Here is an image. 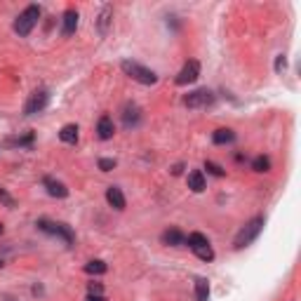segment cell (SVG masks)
<instances>
[{
	"instance_id": "obj_1",
	"label": "cell",
	"mask_w": 301,
	"mask_h": 301,
	"mask_svg": "<svg viewBox=\"0 0 301 301\" xmlns=\"http://www.w3.org/2000/svg\"><path fill=\"white\" fill-rule=\"evenodd\" d=\"M261 228H264V216H254L252 222H247L245 226L238 231V235H235V240H233L235 250H242V247H247L252 240H257V235L261 233Z\"/></svg>"
},
{
	"instance_id": "obj_2",
	"label": "cell",
	"mask_w": 301,
	"mask_h": 301,
	"mask_svg": "<svg viewBox=\"0 0 301 301\" xmlns=\"http://www.w3.org/2000/svg\"><path fill=\"white\" fill-rule=\"evenodd\" d=\"M123 71L129 75L132 80H136V83H142V85H155L158 83V75L151 71V68L142 66V64H136V62H129V59H125L123 64Z\"/></svg>"
},
{
	"instance_id": "obj_3",
	"label": "cell",
	"mask_w": 301,
	"mask_h": 301,
	"mask_svg": "<svg viewBox=\"0 0 301 301\" xmlns=\"http://www.w3.org/2000/svg\"><path fill=\"white\" fill-rule=\"evenodd\" d=\"M38 19H40V7L29 5L24 12L17 17V21H14V31H17L19 36H29V33L33 31V26L38 24Z\"/></svg>"
},
{
	"instance_id": "obj_4",
	"label": "cell",
	"mask_w": 301,
	"mask_h": 301,
	"mask_svg": "<svg viewBox=\"0 0 301 301\" xmlns=\"http://www.w3.org/2000/svg\"><path fill=\"white\" fill-rule=\"evenodd\" d=\"M43 233H47V235H54V238H62L66 245H71L75 240V233L71 231V228L66 226V224H57V222H49V219H40V222L36 224Z\"/></svg>"
},
{
	"instance_id": "obj_5",
	"label": "cell",
	"mask_w": 301,
	"mask_h": 301,
	"mask_svg": "<svg viewBox=\"0 0 301 301\" xmlns=\"http://www.w3.org/2000/svg\"><path fill=\"white\" fill-rule=\"evenodd\" d=\"M186 242H188V247L198 254V257L203 259V261H212V259H214L212 245H209V240L205 238L203 233H190L188 238H186Z\"/></svg>"
},
{
	"instance_id": "obj_6",
	"label": "cell",
	"mask_w": 301,
	"mask_h": 301,
	"mask_svg": "<svg viewBox=\"0 0 301 301\" xmlns=\"http://www.w3.org/2000/svg\"><path fill=\"white\" fill-rule=\"evenodd\" d=\"M184 104L188 108H207V106L214 104V92L209 90H196V92H188L184 97Z\"/></svg>"
},
{
	"instance_id": "obj_7",
	"label": "cell",
	"mask_w": 301,
	"mask_h": 301,
	"mask_svg": "<svg viewBox=\"0 0 301 301\" xmlns=\"http://www.w3.org/2000/svg\"><path fill=\"white\" fill-rule=\"evenodd\" d=\"M49 104V94L45 90H36V92L29 97V101L24 104V113L26 116H33V113H40L45 106Z\"/></svg>"
},
{
	"instance_id": "obj_8",
	"label": "cell",
	"mask_w": 301,
	"mask_h": 301,
	"mask_svg": "<svg viewBox=\"0 0 301 301\" xmlns=\"http://www.w3.org/2000/svg\"><path fill=\"white\" fill-rule=\"evenodd\" d=\"M198 75H200V64L196 62V59H190V62H186L184 64V68L179 71V75H177V85H190V83H196L198 80Z\"/></svg>"
},
{
	"instance_id": "obj_9",
	"label": "cell",
	"mask_w": 301,
	"mask_h": 301,
	"mask_svg": "<svg viewBox=\"0 0 301 301\" xmlns=\"http://www.w3.org/2000/svg\"><path fill=\"white\" fill-rule=\"evenodd\" d=\"M106 200H108V205H111L113 209H118V212L125 209V196L118 186H108V188H106Z\"/></svg>"
},
{
	"instance_id": "obj_10",
	"label": "cell",
	"mask_w": 301,
	"mask_h": 301,
	"mask_svg": "<svg viewBox=\"0 0 301 301\" xmlns=\"http://www.w3.org/2000/svg\"><path fill=\"white\" fill-rule=\"evenodd\" d=\"M43 184H45V188H47V193H49L52 198H66V196H68V188L62 184V181H57V179L45 177V179H43Z\"/></svg>"
},
{
	"instance_id": "obj_11",
	"label": "cell",
	"mask_w": 301,
	"mask_h": 301,
	"mask_svg": "<svg viewBox=\"0 0 301 301\" xmlns=\"http://www.w3.org/2000/svg\"><path fill=\"white\" fill-rule=\"evenodd\" d=\"M139 120H142V111H139V106H134V104L125 106V113H123V125H125V127H136Z\"/></svg>"
},
{
	"instance_id": "obj_12",
	"label": "cell",
	"mask_w": 301,
	"mask_h": 301,
	"mask_svg": "<svg viewBox=\"0 0 301 301\" xmlns=\"http://www.w3.org/2000/svg\"><path fill=\"white\" fill-rule=\"evenodd\" d=\"M113 132H116V127H113V120L108 116H101L99 118V123H97V134H99V139H111L113 136Z\"/></svg>"
},
{
	"instance_id": "obj_13",
	"label": "cell",
	"mask_w": 301,
	"mask_h": 301,
	"mask_svg": "<svg viewBox=\"0 0 301 301\" xmlns=\"http://www.w3.org/2000/svg\"><path fill=\"white\" fill-rule=\"evenodd\" d=\"M75 29H78V12H75V10H66V12H64L62 33L64 36H73Z\"/></svg>"
},
{
	"instance_id": "obj_14",
	"label": "cell",
	"mask_w": 301,
	"mask_h": 301,
	"mask_svg": "<svg viewBox=\"0 0 301 301\" xmlns=\"http://www.w3.org/2000/svg\"><path fill=\"white\" fill-rule=\"evenodd\" d=\"M162 242L172 245V247H181V245H186V235L181 231H177V228H170V231L162 233Z\"/></svg>"
},
{
	"instance_id": "obj_15",
	"label": "cell",
	"mask_w": 301,
	"mask_h": 301,
	"mask_svg": "<svg viewBox=\"0 0 301 301\" xmlns=\"http://www.w3.org/2000/svg\"><path fill=\"white\" fill-rule=\"evenodd\" d=\"M188 188L193 190V193H203L205 190V177L200 170H196V172L188 174Z\"/></svg>"
},
{
	"instance_id": "obj_16",
	"label": "cell",
	"mask_w": 301,
	"mask_h": 301,
	"mask_svg": "<svg viewBox=\"0 0 301 301\" xmlns=\"http://www.w3.org/2000/svg\"><path fill=\"white\" fill-rule=\"evenodd\" d=\"M59 139L64 144H75L78 142V125H64L59 132Z\"/></svg>"
},
{
	"instance_id": "obj_17",
	"label": "cell",
	"mask_w": 301,
	"mask_h": 301,
	"mask_svg": "<svg viewBox=\"0 0 301 301\" xmlns=\"http://www.w3.org/2000/svg\"><path fill=\"white\" fill-rule=\"evenodd\" d=\"M233 139H235V132H233V129H228V127L216 129L214 134H212V142H214V144H231Z\"/></svg>"
},
{
	"instance_id": "obj_18",
	"label": "cell",
	"mask_w": 301,
	"mask_h": 301,
	"mask_svg": "<svg viewBox=\"0 0 301 301\" xmlns=\"http://www.w3.org/2000/svg\"><path fill=\"white\" fill-rule=\"evenodd\" d=\"M207 296H209L207 280H205V278H198V280H196V299L198 301H207Z\"/></svg>"
},
{
	"instance_id": "obj_19",
	"label": "cell",
	"mask_w": 301,
	"mask_h": 301,
	"mask_svg": "<svg viewBox=\"0 0 301 301\" xmlns=\"http://www.w3.org/2000/svg\"><path fill=\"white\" fill-rule=\"evenodd\" d=\"M111 17H113V10H111V7H104V10H101V14H99V31H101V33L108 31Z\"/></svg>"
},
{
	"instance_id": "obj_20",
	"label": "cell",
	"mask_w": 301,
	"mask_h": 301,
	"mask_svg": "<svg viewBox=\"0 0 301 301\" xmlns=\"http://www.w3.org/2000/svg\"><path fill=\"white\" fill-rule=\"evenodd\" d=\"M252 170H254V172H268V170H270V160L266 158V155H257V158L252 160Z\"/></svg>"
},
{
	"instance_id": "obj_21",
	"label": "cell",
	"mask_w": 301,
	"mask_h": 301,
	"mask_svg": "<svg viewBox=\"0 0 301 301\" xmlns=\"http://www.w3.org/2000/svg\"><path fill=\"white\" fill-rule=\"evenodd\" d=\"M85 270H87V273H97V276H99V273H106V264L97 259V261H90V264L85 266Z\"/></svg>"
},
{
	"instance_id": "obj_22",
	"label": "cell",
	"mask_w": 301,
	"mask_h": 301,
	"mask_svg": "<svg viewBox=\"0 0 301 301\" xmlns=\"http://www.w3.org/2000/svg\"><path fill=\"white\" fill-rule=\"evenodd\" d=\"M205 170H207L209 174H214V177H224V174H226L222 167L216 165V162H212V160H207V162H205Z\"/></svg>"
},
{
	"instance_id": "obj_23",
	"label": "cell",
	"mask_w": 301,
	"mask_h": 301,
	"mask_svg": "<svg viewBox=\"0 0 301 301\" xmlns=\"http://www.w3.org/2000/svg\"><path fill=\"white\" fill-rule=\"evenodd\" d=\"M113 167H116V160H111V158H101V160H99V170H101V172H111Z\"/></svg>"
},
{
	"instance_id": "obj_24",
	"label": "cell",
	"mask_w": 301,
	"mask_h": 301,
	"mask_svg": "<svg viewBox=\"0 0 301 301\" xmlns=\"http://www.w3.org/2000/svg\"><path fill=\"white\" fill-rule=\"evenodd\" d=\"M101 289L104 287H101L99 283H90V294H101Z\"/></svg>"
},
{
	"instance_id": "obj_25",
	"label": "cell",
	"mask_w": 301,
	"mask_h": 301,
	"mask_svg": "<svg viewBox=\"0 0 301 301\" xmlns=\"http://www.w3.org/2000/svg\"><path fill=\"white\" fill-rule=\"evenodd\" d=\"M87 301H106L104 294H87Z\"/></svg>"
},
{
	"instance_id": "obj_26",
	"label": "cell",
	"mask_w": 301,
	"mask_h": 301,
	"mask_svg": "<svg viewBox=\"0 0 301 301\" xmlns=\"http://www.w3.org/2000/svg\"><path fill=\"white\" fill-rule=\"evenodd\" d=\"M276 68H278V71H280V68H285V59H283V57H280V59L276 62Z\"/></svg>"
},
{
	"instance_id": "obj_27",
	"label": "cell",
	"mask_w": 301,
	"mask_h": 301,
	"mask_svg": "<svg viewBox=\"0 0 301 301\" xmlns=\"http://www.w3.org/2000/svg\"><path fill=\"white\" fill-rule=\"evenodd\" d=\"M0 233H3V226H0Z\"/></svg>"
},
{
	"instance_id": "obj_28",
	"label": "cell",
	"mask_w": 301,
	"mask_h": 301,
	"mask_svg": "<svg viewBox=\"0 0 301 301\" xmlns=\"http://www.w3.org/2000/svg\"><path fill=\"white\" fill-rule=\"evenodd\" d=\"M0 268H3V261H0Z\"/></svg>"
}]
</instances>
